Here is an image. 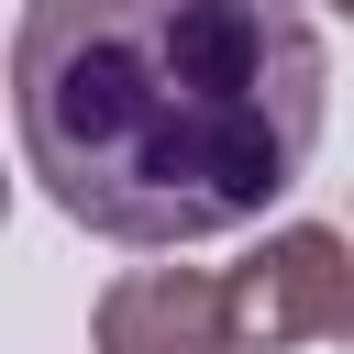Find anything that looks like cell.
I'll return each mask as SVG.
<instances>
[{
    "label": "cell",
    "instance_id": "cell-1",
    "mask_svg": "<svg viewBox=\"0 0 354 354\" xmlns=\"http://www.w3.org/2000/svg\"><path fill=\"white\" fill-rule=\"evenodd\" d=\"M11 122L77 232L210 243L310 177L332 55L299 0H22Z\"/></svg>",
    "mask_w": 354,
    "mask_h": 354
},
{
    "label": "cell",
    "instance_id": "cell-2",
    "mask_svg": "<svg viewBox=\"0 0 354 354\" xmlns=\"http://www.w3.org/2000/svg\"><path fill=\"white\" fill-rule=\"evenodd\" d=\"M232 299H243V343H254V354L354 343V232H332V221H277V232L232 266Z\"/></svg>",
    "mask_w": 354,
    "mask_h": 354
},
{
    "label": "cell",
    "instance_id": "cell-3",
    "mask_svg": "<svg viewBox=\"0 0 354 354\" xmlns=\"http://www.w3.org/2000/svg\"><path fill=\"white\" fill-rule=\"evenodd\" d=\"M88 343L100 354H254L243 343V299L210 266H133V277H111L100 310H88Z\"/></svg>",
    "mask_w": 354,
    "mask_h": 354
},
{
    "label": "cell",
    "instance_id": "cell-4",
    "mask_svg": "<svg viewBox=\"0 0 354 354\" xmlns=\"http://www.w3.org/2000/svg\"><path fill=\"white\" fill-rule=\"evenodd\" d=\"M332 11H354V0H332Z\"/></svg>",
    "mask_w": 354,
    "mask_h": 354
}]
</instances>
